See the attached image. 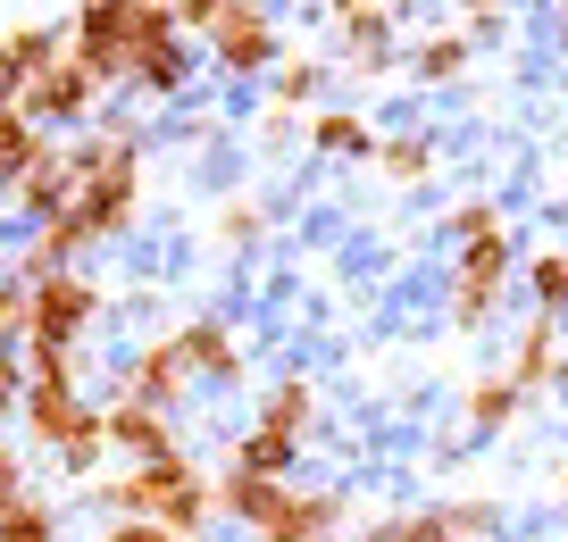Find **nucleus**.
<instances>
[{"instance_id": "nucleus-1", "label": "nucleus", "mask_w": 568, "mask_h": 542, "mask_svg": "<svg viewBox=\"0 0 568 542\" xmlns=\"http://www.w3.org/2000/svg\"><path fill=\"white\" fill-rule=\"evenodd\" d=\"M92 501L109 509V518H151V525H168L176 542H193L201 525L217 518V501H210V475L193 468V459H151V468H118V475H101L92 484Z\"/></svg>"}, {"instance_id": "nucleus-2", "label": "nucleus", "mask_w": 568, "mask_h": 542, "mask_svg": "<svg viewBox=\"0 0 568 542\" xmlns=\"http://www.w3.org/2000/svg\"><path fill=\"white\" fill-rule=\"evenodd\" d=\"M134 217H142V142H125V134H84V142H75L68 226H84L92 243H118V234H134Z\"/></svg>"}, {"instance_id": "nucleus-3", "label": "nucleus", "mask_w": 568, "mask_h": 542, "mask_svg": "<svg viewBox=\"0 0 568 542\" xmlns=\"http://www.w3.org/2000/svg\"><path fill=\"white\" fill-rule=\"evenodd\" d=\"M151 25H160V0H92L68 18V59H84L101 84H125Z\"/></svg>"}, {"instance_id": "nucleus-4", "label": "nucleus", "mask_w": 568, "mask_h": 542, "mask_svg": "<svg viewBox=\"0 0 568 542\" xmlns=\"http://www.w3.org/2000/svg\"><path fill=\"white\" fill-rule=\"evenodd\" d=\"M34 284V309H26V342L18 350H75L92 326H101L109 293L84 276V267H59V276H26Z\"/></svg>"}, {"instance_id": "nucleus-5", "label": "nucleus", "mask_w": 568, "mask_h": 542, "mask_svg": "<svg viewBox=\"0 0 568 542\" xmlns=\"http://www.w3.org/2000/svg\"><path fill=\"white\" fill-rule=\"evenodd\" d=\"M217 75H234V84H260L267 68H284V34H276V9H260V0H226L217 9Z\"/></svg>"}, {"instance_id": "nucleus-6", "label": "nucleus", "mask_w": 568, "mask_h": 542, "mask_svg": "<svg viewBox=\"0 0 568 542\" xmlns=\"http://www.w3.org/2000/svg\"><path fill=\"white\" fill-rule=\"evenodd\" d=\"M101 75L84 68V59H59L51 75H34L26 84V117L42 125V134H59V125H84V117H101Z\"/></svg>"}, {"instance_id": "nucleus-7", "label": "nucleus", "mask_w": 568, "mask_h": 542, "mask_svg": "<svg viewBox=\"0 0 568 542\" xmlns=\"http://www.w3.org/2000/svg\"><path fill=\"white\" fill-rule=\"evenodd\" d=\"M184 359H176V334H151V342L125 350V368H118V401H142V409H160V418H176L184 401Z\"/></svg>"}, {"instance_id": "nucleus-8", "label": "nucleus", "mask_w": 568, "mask_h": 542, "mask_svg": "<svg viewBox=\"0 0 568 542\" xmlns=\"http://www.w3.org/2000/svg\"><path fill=\"white\" fill-rule=\"evenodd\" d=\"M343 509H352V492H343V484H284V501L267 509L260 542H335L343 534Z\"/></svg>"}, {"instance_id": "nucleus-9", "label": "nucleus", "mask_w": 568, "mask_h": 542, "mask_svg": "<svg viewBox=\"0 0 568 542\" xmlns=\"http://www.w3.org/2000/svg\"><path fill=\"white\" fill-rule=\"evenodd\" d=\"M125 84H134L142 101H184V92H193V42L176 34L168 0H160V25L142 34V51H134V75H125Z\"/></svg>"}, {"instance_id": "nucleus-10", "label": "nucleus", "mask_w": 568, "mask_h": 542, "mask_svg": "<svg viewBox=\"0 0 568 542\" xmlns=\"http://www.w3.org/2000/svg\"><path fill=\"white\" fill-rule=\"evenodd\" d=\"M501 284H510V234H485V243H460V267H452V317H460V326L494 317Z\"/></svg>"}, {"instance_id": "nucleus-11", "label": "nucleus", "mask_w": 568, "mask_h": 542, "mask_svg": "<svg viewBox=\"0 0 568 542\" xmlns=\"http://www.w3.org/2000/svg\"><path fill=\"white\" fill-rule=\"evenodd\" d=\"M176 359L193 385H243V334L226 326V317H193V326H176Z\"/></svg>"}, {"instance_id": "nucleus-12", "label": "nucleus", "mask_w": 568, "mask_h": 542, "mask_svg": "<svg viewBox=\"0 0 568 542\" xmlns=\"http://www.w3.org/2000/svg\"><path fill=\"white\" fill-rule=\"evenodd\" d=\"M101 434H109V451H125L134 468L176 459V418H160V409H142V401H109L101 409Z\"/></svg>"}, {"instance_id": "nucleus-13", "label": "nucleus", "mask_w": 568, "mask_h": 542, "mask_svg": "<svg viewBox=\"0 0 568 542\" xmlns=\"http://www.w3.org/2000/svg\"><path fill=\"white\" fill-rule=\"evenodd\" d=\"M335 18V34H343V51H352V68L359 75H376L393 59V18L402 9H376V0H352V9H326Z\"/></svg>"}, {"instance_id": "nucleus-14", "label": "nucleus", "mask_w": 568, "mask_h": 542, "mask_svg": "<svg viewBox=\"0 0 568 542\" xmlns=\"http://www.w3.org/2000/svg\"><path fill=\"white\" fill-rule=\"evenodd\" d=\"M210 501H217V518H234V525H251V534H260L267 509L284 501V484H276V475H251V468H234V459H226V475H210Z\"/></svg>"}, {"instance_id": "nucleus-15", "label": "nucleus", "mask_w": 568, "mask_h": 542, "mask_svg": "<svg viewBox=\"0 0 568 542\" xmlns=\"http://www.w3.org/2000/svg\"><path fill=\"white\" fill-rule=\"evenodd\" d=\"M560 368H568V350H560V317H535L527 334H518V350H510V385L518 392H544V385H560Z\"/></svg>"}, {"instance_id": "nucleus-16", "label": "nucleus", "mask_w": 568, "mask_h": 542, "mask_svg": "<svg viewBox=\"0 0 568 542\" xmlns=\"http://www.w3.org/2000/svg\"><path fill=\"white\" fill-rule=\"evenodd\" d=\"M92 250L84 226H68V217H51V226H26V250H18V276H59V267H75Z\"/></svg>"}, {"instance_id": "nucleus-17", "label": "nucleus", "mask_w": 568, "mask_h": 542, "mask_svg": "<svg viewBox=\"0 0 568 542\" xmlns=\"http://www.w3.org/2000/svg\"><path fill=\"white\" fill-rule=\"evenodd\" d=\"M0 51L18 59V75L34 84V75H51L59 59H68V25H42V18H18V25H0Z\"/></svg>"}, {"instance_id": "nucleus-18", "label": "nucleus", "mask_w": 568, "mask_h": 542, "mask_svg": "<svg viewBox=\"0 0 568 542\" xmlns=\"http://www.w3.org/2000/svg\"><path fill=\"white\" fill-rule=\"evenodd\" d=\"M226 459H234V468H251V475H276V484H284V475L302 468V442L276 434V426H243V434L226 442Z\"/></svg>"}, {"instance_id": "nucleus-19", "label": "nucleus", "mask_w": 568, "mask_h": 542, "mask_svg": "<svg viewBox=\"0 0 568 542\" xmlns=\"http://www.w3.org/2000/svg\"><path fill=\"white\" fill-rule=\"evenodd\" d=\"M251 426H276V434L310 442V426H318V385H310V376H284V385L260 401V418H251Z\"/></svg>"}, {"instance_id": "nucleus-20", "label": "nucleus", "mask_w": 568, "mask_h": 542, "mask_svg": "<svg viewBox=\"0 0 568 542\" xmlns=\"http://www.w3.org/2000/svg\"><path fill=\"white\" fill-rule=\"evenodd\" d=\"M42 142H51V134H42V125L26 117V101H18V109H0V201L18 193V175L42 158Z\"/></svg>"}, {"instance_id": "nucleus-21", "label": "nucleus", "mask_w": 568, "mask_h": 542, "mask_svg": "<svg viewBox=\"0 0 568 542\" xmlns=\"http://www.w3.org/2000/svg\"><path fill=\"white\" fill-rule=\"evenodd\" d=\"M310 151L318 158H376V134L352 109H318V117H310Z\"/></svg>"}, {"instance_id": "nucleus-22", "label": "nucleus", "mask_w": 568, "mask_h": 542, "mask_svg": "<svg viewBox=\"0 0 568 542\" xmlns=\"http://www.w3.org/2000/svg\"><path fill=\"white\" fill-rule=\"evenodd\" d=\"M468 51H477L468 34H444V25H435V34L409 51V75H418V84H452V75H468Z\"/></svg>"}, {"instance_id": "nucleus-23", "label": "nucleus", "mask_w": 568, "mask_h": 542, "mask_svg": "<svg viewBox=\"0 0 568 542\" xmlns=\"http://www.w3.org/2000/svg\"><path fill=\"white\" fill-rule=\"evenodd\" d=\"M359 542H460L452 509H402V518H376Z\"/></svg>"}, {"instance_id": "nucleus-24", "label": "nucleus", "mask_w": 568, "mask_h": 542, "mask_svg": "<svg viewBox=\"0 0 568 542\" xmlns=\"http://www.w3.org/2000/svg\"><path fill=\"white\" fill-rule=\"evenodd\" d=\"M326 84H335V68H326V59H284V68H276V84H267V92H276V109L293 117V109L326 101Z\"/></svg>"}, {"instance_id": "nucleus-25", "label": "nucleus", "mask_w": 568, "mask_h": 542, "mask_svg": "<svg viewBox=\"0 0 568 542\" xmlns=\"http://www.w3.org/2000/svg\"><path fill=\"white\" fill-rule=\"evenodd\" d=\"M376 175H393V184H426V175H435V142H426V134H385V142H376Z\"/></svg>"}, {"instance_id": "nucleus-26", "label": "nucleus", "mask_w": 568, "mask_h": 542, "mask_svg": "<svg viewBox=\"0 0 568 542\" xmlns=\"http://www.w3.org/2000/svg\"><path fill=\"white\" fill-rule=\"evenodd\" d=\"M518 409H527V392H518L510 376H485V385L468 392V426H477V434H501V426H518Z\"/></svg>"}, {"instance_id": "nucleus-27", "label": "nucleus", "mask_w": 568, "mask_h": 542, "mask_svg": "<svg viewBox=\"0 0 568 542\" xmlns=\"http://www.w3.org/2000/svg\"><path fill=\"white\" fill-rule=\"evenodd\" d=\"M0 542H59V509L42 501V492L9 501V509H0Z\"/></svg>"}, {"instance_id": "nucleus-28", "label": "nucleus", "mask_w": 568, "mask_h": 542, "mask_svg": "<svg viewBox=\"0 0 568 542\" xmlns=\"http://www.w3.org/2000/svg\"><path fill=\"white\" fill-rule=\"evenodd\" d=\"M260 234H267V209H260V201H251V193L217 201V243H226V250H251V243H260Z\"/></svg>"}, {"instance_id": "nucleus-29", "label": "nucleus", "mask_w": 568, "mask_h": 542, "mask_svg": "<svg viewBox=\"0 0 568 542\" xmlns=\"http://www.w3.org/2000/svg\"><path fill=\"white\" fill-rule=\"evenodd\" d=\"M527 284H535V300H544V317L568 309V259H560V250H544V259L527 267Z\"/></svg>"}, {"instance_id": "nucleus-30", "label": "nucleus", "mask_w": 568, "mask_h": 542, "mask_svg": "<svg viewBox=\"0 0 568 542\" xmlns=\"http://www.w3.org/2000/svg\"><path fill=\"white\" fill-rule=\"evenodd\" d=\"M444 226H452V243H485V234H501V209L494 201H460Z\"/></svg>"}, {"instance_id": "nucleus-31", "label": "nucleus", "mask_w": 568, "mask_h": 542, "mask_svg": "<svg viewBox=\"0 0 568 542\" xmlns=\"http://www.w3.org/2000/svg\"><path fill=\"white\" fill-rule=\"evenodd\" d=\"M18 409H26V350H0V434Z\"/></svg>"}, {"instance_id": "nucleus-32", "label": "nucleus", "mask_w": 568, "mask_h": 542, "mask_svg": "<svg viewBox=\"0 0 568 542\" xmlns=\"http://www.w3.org/2000/svg\"><path fill=\"white\" fill-rule=\"evenodd\" d=\"M444 509H452V525H460V542H477V534H494V525H501L494 501H444Z\"/></svg>"}, {"instance_id": "nucleus-33", "label": "nucleus", "mask_w": 568, "mask_h": 542, "mask_svg": "<svg viewBox=\"0 0 568 542\" xmlns=\"http://www.w3.org/2000/svg\"><path fill=\"white\" fill-rule=\"evenodd\" d=\"M9 501H26V451L0 434V509H9Z\"/></svg>"}, {"instance_id": "nucleus-34", "label": "nucleus", "mask_w": 568, "mask_h": 542, "mask_svg": "<svg viewBox=\"0 0 568 542\" xmlns=\"http://www.w3.org/2000/svg\"><path fill=\"white\" fill-rule=\"evenodd\" d=\"M101 542H176V534H168V525H151V518H109Z\"/></svg>"}, {"instance_id": "nucleus-35", "label": "nucleus", "mask_w": 568, "mask_h": 542, "mask_svg": "<svg viewBox=\"0 0 568 542\" xmlns=\"http://www.w3.org/2000/svg\"><path fill=\"white\" fill-rule=\"evenodd\" d=\"M293 134H302V117H284V109H267V117H260V142H267V151H284Z\"/></svg>"}, {"instance_id": "nucleus-36", "label": "nucleus", "mask_w": 568, "mask_h": 542, "mask_svg": "<svg viewBox=\"0 0 568 542\" xmlns=\"http://www.w3.org/2000/svg\"><path fill=\"white\" fill-rule=\"evenodd\" d=\"M18 101H26V75H18V59L0 51V109H18Z\"/></svg>"}, {"instance_id": "nucleus-37", "label": "nucleus", "mask_w": 568, "mask_h": 542, "mask_svg": "<svg viewBox=\"0 0 568 542\" xmlns=\"http://www.w3.org/2000/svg\"><path fill=\"white\" fill-rule=\"evenodd\" d=\"M560 34H568V9H560Z\"/></svg>"}, {"instance_id": "nucleus-38", "label": "nucleus", "mask_w": 568, "mask_h": 542, "mask_svg": "<svg viewBox=\"0 0 568 542\" xmlns=\"http://www.w3.org/2000/svg\"><path fill=\"white\" fill-rule=\"evenodd\" d=\"M560 501H568V475H560Z\"/></svg>"}, {"instance_id": "nucleus-39", "label": "nucleus", "mask_w": 568, "mask_h": 542, "mask_svg": "<svg viewBox=\"0 0 568 542\" xmlns=\"http://www.w3.org/2000/svg\"><path fill=\"white\" fill-rule=\"evenodd\" d=\"M193 542H201V534H193Z\"/></svg>"}]
</instances>
